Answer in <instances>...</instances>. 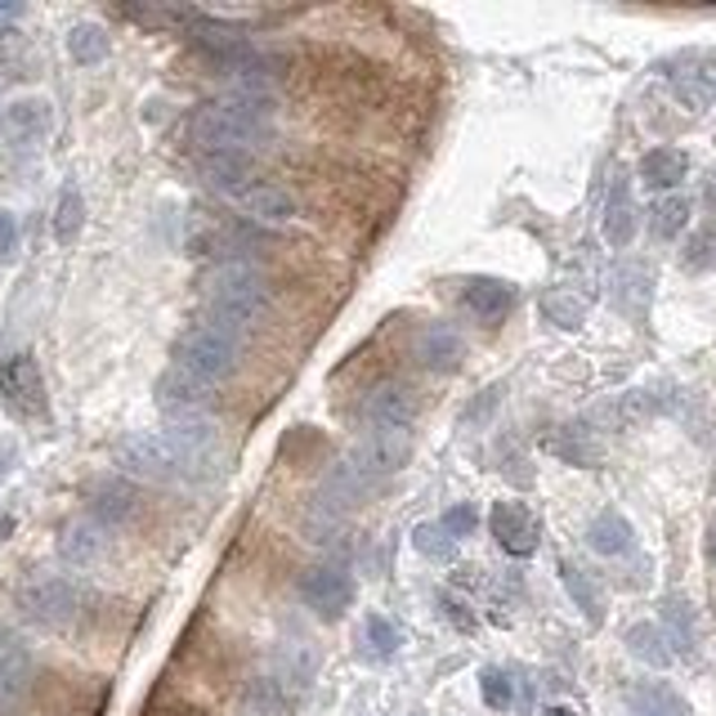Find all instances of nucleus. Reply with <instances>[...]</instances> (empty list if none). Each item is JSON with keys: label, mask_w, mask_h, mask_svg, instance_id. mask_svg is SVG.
Returning <instances> with one entry per match:
<instances>
[{"label": "nucleus", "mask_w": 716, "mask_h": 716, "mask_svg": "<svg viewBox=\"0 0 716 716\" xmlns=\"http://www.w3.org/2000/svg\"><path fill=\"white\" fill-rule=\"evenodd\" d=\"M274 116V99L269 94H219L206 99L202 108H193L188 116V144L206 157V153H228L252 144Z\"/></svg>", "instance_id": "f257e3e1"}, {"label": "nucleus", "mask_w": 716, "mask_h": 716, "mask_svg": "<svg viewBox=\"0 0 716 716\" xmlns=\"http://www.w3.org/2000/svg\"><path fill=\"white\" fill-rule=\"evenodd\" d=\"M206 314L224 331H252L269 314V283L252 265H219L206 283Z\"/></svg>", "instance_id": "f03ea898"}, {"label": "nucleus", "mask_w": 716, "mask_h": 716, "mask_svg": "<svg viewBox=\"0 0 716 716\" xmlns=\"http://www.w3.org/2000/svg\"><path fill=\"white\" fill-rule=\"evenodd\" d=\"M408 457H412V430H381V426H372L364 439L345 452V461H336V466L349 474L358 493H372V489H381L390 480V474Z\"/></svg>", "instance_id": "7ed1b4c3"}, {"label": "nucleus", "mask_w": 716, "mask_h": 716, "mask_svg": "<svg viewBox=\"0 0 716 716\" xmlns=\"http://www.w3.org/2000/svg\"><path fill=\"white\" fill-rule=\"evenodd\" d=\"M237 358H243V349H237V336L215 327V323H202V327H188L180 340H175V368L197 377L202 386H215L224 377L237 372Z\"/></svg>", "instance_id": "20e7f679"}, {"label": "nucleus", "mask_w": 716, "mask_h": 716, "mask_svg": "<svg viewBox=\"0 0 716 716\" xmlns=\"http://www.w3.org/2000/svg\"><path fill=\"white\" fill-rule=\"evenodd\" d=\"M19 614L37 627H68L81 610V591L72 577L63 573H32L23 586H19Z\"/></svg>", "instance_id": "39448f33"}, {"label": "nucleus", "mask_w": 716, "mask_h": 716, "mask_svg": "<svg viewBox=\"0 0 716 716\" xmlns=\"http://www.w3.org/2000/svg\"><path fill=\"white\" fill-rule=\"evenodd\" d=\"M112 457L126 474H135V480H153V484L184 480V466H180V457H175V448L162 430L157 434H126L112 448Z\"/></svg>", "instance_id": "423d86ee"}, {"label": "nucleus", "mask_w": 716, "mask_h": 716, "mask_svg": "<svg viewBox=\"0 0 716 716\" xmlns=\"http://www.w3.org/2000/svg\"><path fill=\"white\" fill-rule=\"evenodd\" d=\"M184 37H188V45L197 50V54H206L211 63H219V68H243L252 54H256V45L247 41V32L237 28V23H224V19H202V14H188L184 19Z\"/></svg>", "instance_id": "0eeeda50"}, {"label": "nucleus", "mask_w": 716, "mask_h": 716, "mask_svg": "<svg viewBox=\"0 0 716 716\" xmlns=\"http://www.w3.org/2000/svg\"><path fill=\"white\" fill-rule=\"evenodd\" d=\"M0 395H6V408L23 421H37L45 417L50 408V395H45V377H41V364L32 354H10L6 364H0Z\"/></svg>", "instance_id": "6e6552de"}, {"label": "nucleus", "mask_w": 716, "mask_h": 716, "mask_svg": "<svg viewBox=\"0 0 716 716\" xmlns=\"http://www.w3.org/2000/svg\"><path fill=\"white\" fill-rule=\"evenodd\" d=\"M300 601L318 614V618H340L354 605V577L340 564H318L300 577Z\"/></svg>", "instance_id": "1a4fd4ad"}, {"label": "nucleus", "mask_w": 716, "mask_h": 716, "mask_svg": "<svg viewBox=\"0 0 716 716\" xmlns=\"http://www.w3.org/2000/svg\"><path fill=\"white\" fill-rule=\"evenodd\" d=\"M157 408H162L171 421H202V417H211V408H215V390L202 386L197 377L171 368V372L157 377Z\"/></svg>", "instance_id": "9d476101"}, {"label": "nucleus", "mask_w": 716, "mask_h": 716, "mask_svg": "<svg viewBox=\"0 0 716 716\" xmlns=\"http://www.w3.org/2000/svg\"><path fill=\"white\" fill-rule=\"evenodd\" d=\"M667 81H672V90L689 108L716 103V50H685V54H676L667 63Z\"/></svg>", "instance_id": "9b49d317"}, {"label": "nucleus", "mask_w": 716, "mask_h": 716, "mask_svg": "<svg viewBox=\"0 0 716 716\" xmlns=\"http://www.w3.org/2000/svg\"><path fill=\"white\" fill-rule=\"evenodd\" d=\"M364 412L372 426L381 430H412L417 412H421V395L408 386V381H381L368 390L364 399Z\"/></svg>", "instance_id": "f8f14e48"}, {"label": "nucleus", "mask_w": 716, "mask_h": 716, "mask_svg": "<svg viewBox=\"0 0 716 716\" xmlns=\"http://www.w3.org/2000/svg\"><path fill=\"white\" fill-rule=\"evenodd\" d=\"M197 175L206 188L224 193V197H247L256 188V157L243 149H228V153H206L197 162Z\"/></svg>", "instance_id": "ddd939ff"}, {"label": "nucleus", "mask_w": 716, "mask_h": 716, "mask_svg": "<svg viewBox=\"0 0 716 716\" xmlns=\"http://www.w3.org/2000/svg\"><path fill=\"white\" fill-rule=\"evenodd\" d=\"M489 529H493L498 546L507 555H520V560L533 555L538 542H542V524H538V515L524 502H498L493 515H489Z\"/></svg>", "instance_id": "4468645a"}, {"label": "nucleus", "mask_w": 716, "mask_h": 716, "mask_svg": "<svg viewBox=\"0 0 716 716\" xmlns=\"http://www.w3.org/2000/svg\"><path fill=\"white\" fill-rule=\"evenodd\" d=\"M32 681V654L19 632L0 627V712H19Z\"/></svg>", "instance_id": "2eb2a0df"}, {"label": "nucleus", "mask_w": 716, "mask_h": 716, "mask_svg": "<svg viewBox=\"0 0 716 716\" xmlns=\"http://www.w3.org/2000/svg\"><path fill=\"white\" fill-rule=\"evenodd\" d=\"M641 228V215H636V202H632V184L627 175L618 171L610 180V193H605V211H601V233L610 247H627Z\"/></svg>", "instance_id": "dca6fc26"}, {"label": "nucleus", "mask_w": 716, "mask_h": 716, "mask_svg": "<svg viewBox=\"0 0 716 716\" xmlns=\"http://www.w3.org/2000/svg\"><path fill=\"white\" fill-rule=\"evenodd\" d=\"M649 291H654L649 265H641V260H618V265L610 269V300H614V309H623L627 318H645Z\"/></svg>", "instance_id": "f3484780"}, {"label": "nucleus", "mask_w": 716, "mask_h": 716, "mask_svg": "<svg viewBox=\"0 0 716 716\" xmlns=\"http://www.w3.org/2000/svg\"><path fill=\"white\" fill-rule=\"evenodd\" d=\"M90 520H99L103 529H112V524H126V520H135L140 515V493L126 484V480H116V474H108V480H99L94 489H90V511H85Z\"/></svg>", "instance_id": "a211bd4d"}, {"label": "nucleus", "mask_w": 716, "mask_h": 716, "mask_svg": "<svg viewBox=\"0 0 716 716\" xmlns=\"http://www.w3.org/2000/svg\"><path fill=\"white\" fill-rule=\"evenodd\" d=\"M103 551H108V529H103L99 520L76 515V520L63 524V533H59V555H63L72 569H90Z\"/></svg>", "instance_id": "6ab92c4d"}, {"label": "nucleus", "mask_w": 716, "mask_h": 716, "mask_svg": "<svg viewBox=\"0 0 716 716\" xmlns=\"http://www.w3.org/2000/svg\"><path fill=\"white\" fill-rule=\"evenodd\" d=\"M417 364L426 368V372H457L461 364H466V340L452 331V327H443V323H434V327H426L421 336H417Z\"/></svg>", "instance_id": "aec40b11"}, {"label": "nucleus", "mask_w": 716, "mask_h": 716, "mask_svg": "<svg viewBox=\"0 0 716 716\" xmlns=\"http://www.w3.org/2000/svg\"><path fill=\"white\" fill-rule=\"evenodd\" d=\"M461 305H466L474 318H480V323H498V318L511 314L515 287L502 283V278H470V283H461Z\"/></svg>", "instance_id": "412c9836"}, {"label": "nucleus", "mask_w": 716, "mask_h": 716, "mask_svg": "<svg viewBox=\"0 0 716 716\" xmlns=\"http://www.w3.org/2000/svg\"><path fill=\"white\" fill-rule=\"evenodd\" d=\"M586 542H591V551L595 555H627L632 546H636V533H632V524H627V515H618V511H601L591 520V529H586Z\"/></svg>", "instance_id": "4be33fe9"}, {"label": "nucleus", "mask_w": 716, "mask_h": 716, "mask_svg": "<svg viewBox=\"0 0 716 716\" xmlns=\"http://www.w3.org/2000/svg\"><path fill=\"white\" fill-rule=\"evenodd\" d=\"M689 171V157L681 149H649L641 157V184L654 193H672Z\"/></svg>", "instance_id": "5701e85b"}, {"label": "nucleus", "mask_w": 716, "mask_h": 716, "mask_svg": "<svg viewBox=\"0 0 716 716\" xmlns=\"http://www.w3.org/2000/svg\"><path fill=\"white\" fill-rule=\"evenodd\" d=\"M6 131H10V140H23V144L45 140L50 135V103L45 99H19V103H10Z\"/></svg>", "instance_id": "b1692460"}, {"label": "nucleus", "mask_w": 716, "mask_h": 716, "mask_svg": "<svg viewBox=\"0 0 716 716\" xmlns=\"http://www.w3.org/2000/svg\"><path fill=\"white\" fill-rule=\"evenodd\" d=\"M345 507L340 502H331L327 493H314L309 498V507H305V515H300V529H305V538L309 542H331V538H340V529H345Z\"/></svg>", "instance_id": "393cba45"}, {"label": "nucleus", "mask_w": 716, "mask_h": 716, "mask_svg": "<svg viewBox=\"0 0 716 716\" xmlns=\"http://www.w3.org/2000/svg\"><path fill=\"white\" fill-rule=\"evenodd\" d=\"M560 577H564V586H569V595H573V605L586 614V623H601L605 618V595H601V582H595L582 564H573V560H564L560 564Z\"/></svg>", "instance_id": "a878e982"}, {"label": "nucleus", "mask_w": 716, "mask_h": 716, "mask_svg": "<svg viewBox=\"0 0 716 716\" xmlns=\"http://www.w3.org/2000/svg\"><path fill=\"white\" fill-rule=\"evenodd\" d=\"M243 211L260 224H283L296 215V197L283 188V184H256L247 197H243Z\"/></svg>", "instance_id": "bb28decb"}, {"label": "nucleus", "mask_w": 716, "mask_h": 716, "mask_svg": "<svg viewBox=\"0 0 716 716\" xmlns=\"http://www.w3.org/2000/svg\"><path fill=\"white\" fill-rule=\"evenodd\" d=\"M627 707H632V716H689L685 698L672 685H636Z\"/></svg>", "instance_id": "cd10ccee"}, {"label": "nucleus", "mask_w": 716, "mask_h": 716, "mask_svg": "<svg viewBox=\"0 0 716 716\" xmlns=\"http://www.w3.org/2000/svg\"><path fill=\"white\" fill-rule=\"evenodd\" d=\"M685 228H689V197L667 193L663 202H654V211H649V233L658 237V243H672V237H681Z\"/></svg>", "instance_id": "c85d7f7f"}, {"label": "nucleus", "mask_w": 716, "mask_h": 716, "mask_svg": "<svg viewBox=\"0 0 716 716\" xmlns=\"http://www.w3.org/2000/svg\"><path fill=\"white\" fill-rule=\"evenodd\" d=\"M108 50H112V41H108V32H103L99 23H76V28L68 32V54H72L81 68L103 63V59H108Z\"/></svg>", "instance_id": "c756f323"}, {"label": "nucleus", "mask_w": 716, "mask_h": 716, "mask_svg": "<svg viewBox=\"0 0 716 716\" xmlns=\"http://www.w3.org/2000/svg\"><path fill=\"white\" fill-rule=\"evenodd\" d=\"M627 649H632L641 663H649V667H667V663H672V645H667L663 627H654V623L627 627Z\"/></svg>", "instance_id": "7c9ffc66"}, {"label": "nucleus", "mask_w": 716, "mask_h": 716, "mask_svg": "<svg viewBox=\"0 0 716 716\" xmlns=\"http://www.w3.org/2000/svg\"><path fill=\"white\" fill-rule=\"evenodd\" d=\"M542 314H546L555 327L573 331V327L586 323V300H582L577 291H569V287H551V291L542 296Z\"/></svg>", "instance_id": "2f4dec72"}, {"label": "nucleus", "mask_w": 716, "mask_h": 716, "mask_svg": "<svg viewBox=\"0 0 716 716\" xmlns=\"http://www.w3.org/2000/svg\"><path fill=\"white\" fill-rule=\"evenodd\" d=\"M551 448H555L564 461H577V466H595V461H601V448H595L591 426H569V430H560V434L551 439Z\"/></svg>", "instance_id": "473e14b6"}, {"label": "nucleus", "mask_w": 716, "mask_h": 716, "mask_svg": "<svg viewBox=\"0 0 716 716\" xmlns=\"http://www.w3.org/2000/svg\"><path fill=\"white\" fill-rule=\"evenodd\" d=\"M412 546L426 555V560H439V564H448L452 555H457V538L439 524V520H426V524H417L412 529Z\"/></svg>", "instance_id": "72a5a7b5"}, {"label": "nucleus", "mask_w": 716, "mask_h": 716, "mask_svg": "<svg viewBox=\"0 0 716 716\" xmlns=\"http://www.w3.org/2000/svg\"><path fill=\"white\" fill-rule=\"evenodd\" d=\"M663 636H667V645L672 649H694V610L685 605V601H676V595H672V601L663 605Z\"/></svg>", "instance_id": "f704fd0d"}, {"label": "nucleus", "mask_w": 716, "mask_h": 716, "mask_svg": "<svg viewBox=\"0 0 716 716\" xmlns=\"http://www.w3.org/2000/svg\"><path fill=\"white\" fill-rule=\"evenodd\" d=\"M399 645H403L399 627H395L390 618H381V614H368V623H364V649H368L372 658H390Z\"/></svg>", "instance_id": "c9c22d12"}, {"label": "nucleus", "mask_w": 716, "mask_h": 716, "mask_svg": "<svg viewBox=\"0 0 716 716\" xmlns=\"http://www.w3.org/2000/svg\"><path fill=\"white\" fill-rule=\"evenodd\" d=\"M480 689H484V703L493 712H511L515 707V676L502 672V667H484L480 672Z\"/></svg>", "instance_id": "e433bc0d"}, {"label": "nucleus", "mask_w": 716, "mask_h": 716, "mask_svg": "<svg viewBox=\"0 0 716 716\" xmlns=\"http://www.w3.org/2000/svg\"><path fill=\"white\" fill-rule=\"evenodd\" d=\"M681 265H685L689 274H712V269H716V237H712L707 228L689 233V243H685V252H681Z\"/></svg>", "instance_id": "4c0bfd02"}, {"label": "nucleus", "mask_w": 716, "mask_h": 716, "mask_svg": "<svg viewBox=\"0 0 716 716\" xmlns=\"http://www.w3.org/2000/svg\"><path fill=\"white\" fill-rule=\"evenodd\" d=\"M81 219H85V202L76 188H63L59 197V211H54V233H59V243H72V237L81 233Z\"/></svg>", "instance_id": "58836bf2"}, {"label": "nucleus", "mask_w": 716, "mask_h": 716, "mask_svg": "<svg viewBox=\"0 0 716 716\" xmlns=\"http://www.w3.org/2000/svg\"><path fill=\"white\" fill-rule=\"evenodd\" d=\"M439 524H443L452 538H470V533H474V524H480V515H474V507H470V502H461V507H452Z\"/></svg>", "instance_id": "ea45409f"}, {"label": "nucleus", "mask_w": 716, "mask_h": 716, "mask_svg": "<svg viewBox=\"0 0 716 716\" xmlns=\"http://www.w3.org/2000/svg\"><path fill=\"white\" fill-rule=\"evenodd\" d=\"M19 252V219L10 211H0V260H10Z\"/></svg>", "instance_id": "a19ab883"}, {"label": "nucleus", "mask_w": 716, "mask_h": 716, "mask_svg": "<svg viewBox=\"0 0 716 716\" xmlns=\"http://www.w3.org/2000/svg\"><path fill=\"white\" fill-rule=\"evenodd\" d=\"M443 610H448V618H452V627H461V632H474V618H470V610H461L452 595H443Z\"/></svg>", "instance_id": "79ce46f5"}, {"label": "nucleus", "mask_w": 716, "mask_h": 716, "mask_svg": "<svg viewBox=\"0 0 716 716\" xmlns=\"http://www.w3.org/2000/svg\"><path fill=\"white\" fill-rule=\"evenodd\" d=\"M703 206H707V219H703V228L716 237V180L707 184V193H703Z\"/></svg>", "instance_id": "37998d69"}, {"label": "nucleus", "mask_w": 716, "mask_h": 716, "mask_svg": "<svg viewBox=\"0 0 716 716\" xmlns=\"http://www.w3.org/2000/svg\"><path fill=\"white\" fill-rule=\"evenodd\" d=\"M14 19H23V6H14V0H0V28H10Z\"/></svg>", "instance_id": "c03bdc74"}, {"label": "nucleus", "mask_w": 716, "mask_h": 716, "mask_svg": "<svg viewBox=\"0 0 716 716\" xmlns=\"http://www.w3.org/2000/svg\"><path fill=\"white\" fill-rule=\"evenodd\" d=\"M10 466H14V443H0V480L10 474Z\"/></svg>", "instance_id": "a18cd8bd"}, {"label": "nucleus", "mask_w": 716, "mask_h": 716, "mask_svg": "<svg viewBox=\"0 0 716 716\" xmlns=\"http://www.w3.org/2000/svg\"><path fill=\"white\" fill-rule=\"evenodd\" d=\"M707 564L716 569V520H712V529H707Z\"/></svg>", "instance_id": "49530a36"}, {"label": "nucleus", "mask_w": 716, "mask_h": 716, "mask_svg": "<svg viewBox=\"0 0 716 716\" xmlns=\"http://www.w3.org/2000/svg\"><path fill=\"white\" fill-rule=\"evenodd\" d=\"M542 716H577V712H569V707H546Z\"/></svg>", "instance_id": "de8ad7c7"}]
</instances>
